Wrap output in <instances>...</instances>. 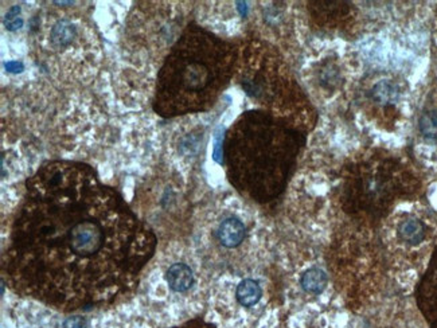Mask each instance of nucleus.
I'll return each mask as SVG.
<instances>
[{
    "label": "nucleus",
    "instance_id": "11",
    "mask_svg": "<svg viewBox=\"0 0 437 328\" xmlns=\"http://www.w3.org/2000/svg\"><path fill=\"white\" fill-rule=\"evenodd\" d=\"M420 132L424 137L436 140L437 139V110H428L420 118Z\"/></svg>",
    "mask_w": 437,
    "mask_h": 328
},
{
    "label": "nucleus",
    "instance_id": "14",
    "mask_svg": "<svg viewBox=\"0 0 437 328\" xmlns=\"http://www.w3.org/2000/svg\"><path fill=\"white\" fill-rule=\"evenodd\" d=\"M174 328H216L212 324L206 323V322H202V320H192V322H188V323L183 324V326H179V327Z\"/></svg>",
    "mask_w": 437,
    "mask_h": 328
},
{
    "label": "nucleus",
    "instance_id": "10",
    "mask_svg": "<svg viewBox=\"0 0 437 328\" xmlns=\"http://www.w3.org/2000/svg\"><path fill=\"white\" fill-rule=\"evenodd\" d=\"M371 96L374 101H377L378 104L389 105V104H393L398 98V88L389 81H381L373 88Z\"/></svg>",
    "mask_w": 437,
    "mask_h": 328
},
{
    "label": "nucleus",
    "instance_id": "13",
    "mask_svg": "<svg viewBox=\"0 0 437 328\" xmlns=\"http://www.w3.org/2000/svg\"><path fill=\"white\" fill-rule=\"evenodd\" d=\"M62 328H86V322L79 316H74V318L68 319Z\"/></svg>",
    "mask_w": 437,
    "mask_h": 328
},
{
    "label": "nucleus",
    "instance_id": "4",
    "mask_svg": "<svg viewBox=\"0 0 437 328\" xmlns=\"http://www.w3.org/2000/svg\"><path fill=\"white\" fill-rule=\"evenodd\" d=\"M217 235H218V240L223 246H226V248H236V246L241 245V242L245 238L246 229L244 223L238 218L231 217V218H227V219L223 220L219 225Z\"/></svg>",
    "mask_w": 437,
    "mask_h": 328
},
{
    "label": "nucleus",
    "instance_id": "2",
    "mask_svg": "<svg viewBox=\"0 0 437 328\" xmlns=\"http://www.w3.org/2000/svg\"><path fill=\"white\" fill-rule=\"evenodd\" d=\"M241 124L240 129L246 136H241L238 132H231V135L246 144L244 146L229 137L227 152H245V156H227L230 181L252 199L269 202L284 191L299 144L295 137L276 147L275 143L290 132V129H283L268 146L279 127L266 117L264 120L260 114H248L245 116L246 125Z\"/></svg>",
    "mask_w": 437,
    "mask_h": 328
},
{
    "label": "nucleus",
    "instance_id": "9",
    "mask_svg": "<svg viewBox=\"0 0 437 328\" xmlns=\"http://www.w3.org/2000/svg\"><path fill=\"white\" fill-rule=\"evenodd\" d=\"M300 284H301V288L304 289L305 292L318 294L320 292H323V289L327 285V274L322 269L312 268V269H308L301 276Z\"/></svg>",
    "mask_w": 437,
    "mask_h": 328
},
{
    "label": "nucleus",
    "instance_id": "3",
    "mask_svg": "<svg viewBox=\"0 0 437 328\" xmlns=\"http://www.w3.org/2000/svg\"><path fill=\"white\" fill-rule=\"evenodd\" d=\"M418 304L427 319L432 323L437 318V253L425 274L418 291Z\"/></svg>",
    "mask_w": 437,
    "mask_h": 328
},
{
    "label": "nucleus",
    "instance_id": "16",
    "mask_svg": "<svg viewBox=\"0 0 437 328\" xmlns=\"http://www.w3.org/2000/svg\"><path fill=\"white\" fill-rule=\"evenodd\" d=\"M431 328H437V318L435 319V320H433L432 322V327Z\"/></svg>",
    "mask_w": 437,
    "mask_h": 328
},
{
    "label": "nucleus",
    "instance_id": "1",
    "mask_svg": "<svg viewBox=\"0 0 437 328\" xmlns=\"http://www.w3.org/2000/svg\"><path fill=\"white\" fill-rule=\"evenodd\" d=\"M155 246L153 231L90 167L51 162L27 182L3 268L15 292L75 311L129 292Z\"/></svg>",
    "mask_w": 437,
    "mask_h": 328
},
{
    "label": "nucleus",
    "instance_id": "15",
    "mask_svg": "<svg viewBox=\"0 0 437 328\" xmlns=\"http://www.w3.org/2000/svg\"><path fill=\"white\" fill-rule=\"evenodd\" d=\"M5 69L11 72V73H20L23 70V64L22 62H18V61H12V62H7L5 64Z\"/></svg>",
    "mask_w": 437,
    "mask_h": 328
},
{
    "label": "nucleus",
    "instance_id": "6",
    "mask_svg": "<svg viewBox=\"0 0 437 328\" xmlns=\"http://www.w3.org/2000/svg\"><path fill=\"white\" fill-rule=\"evenodd\" d=\"M425 226L416 218H406L398 225V237L408 245L416 246L425 238Z\"/></svg>",
    "mask_w": 437,
    "mask_h": 328
},
{
    "label": "nucleus",
    "instance_id": "7",
    "mask_svg": "<svg viewBox=\"0 0 437 328\" xmlns=\"http://www.w3.org/2000/svg\"><path fill=\"white\" fill-rule=\"evenodd\" d=\"M237 300L244 307H253L258 303L262 296V291L255 280H244L237 287Z\"/></svg>",
    "mask_w": 437,
    "mask_h": 328
},
{
    "label": "nucleus",
    "instance_id": "12",
    "mask_svg": "<svg viewBox=\"0 0 437 328\" xmlns=\"http://www.w3.org/2000/svg\"><path fill=\"white\" fill-rule=\"evenodd\" d=\"M20 8L18 5L12 7L7 14H5L4 18V26L5 29L10 30V31H15V30L20 29L23 26V19L19 16Z\"/></svg>",
    "mask_w": 437,
    "mask_h": 328
},
{
    "label": "nucleus",
    "instance_id": "5",
    "mask_svg": "<svg viewBox=\"0 0 437 328\" xmlns=\"http://www.w3.org/2000/svg\"><path fill=\"white\" fill-rule=\"evenodd\" d=\"M168 287L175 292H186L194 284V274L190 266L186 264L178 262L171 265L166 273Z\"/></svg>",
    "mask_w": 437,
    "mask_h": 328
},
{
    "label": "nucleus",
    "instance_id": "8",
    "mask_svg": "<svg viewBox=\"0 0 437 328\" xmlns=\"http://www.w3.org/2000/svg\"><path fill=\"white\" fill-rule=\"evenodd\" d=\"M77 34L75 26L69 20L62 19L57 22L50 33V40L55 47H66L72 43L74 36Z\"/></svg>",
    "mask_w": 437,
    "mask_h": 328
}]
</instances>
